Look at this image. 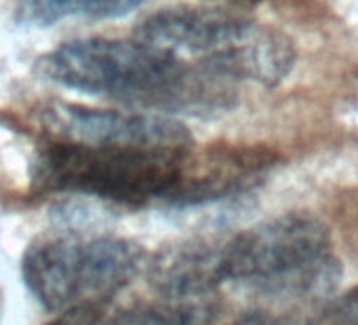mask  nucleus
I'll use <instances>...</instances> for the list:
<instances>
[{
  "instance_id": "obj_13",
  "label": "nucleus",
  "mask_w": 358,
  "mask_h": 325,
  "mask_svg": "<svg viewBox=\"0 0 358 325\" xmlns=\"http://www.w3.org/2000/svg\"><path fill=\"white\" fill-rule=\"evenodd\" d=\"M103 302H76L64 310H59L49 323L45 325H101L103 314H106Z\"/></svg>"
},
{
  "instance_id": "obj_14",
  "label": "nucleus",
  "mask_w": 358,
  "mask_h": 325,
  "mask_svg": "<svg viewBox=\"0 0 358 325\" xmlns=\"http://www.w3.org/2000/svg\"><path fill=\"white\" fill-rule=\"evenodd\" d=\"M228 325H282V323L274 314H270L266 310H251V312H245V314L236 317Z\"/></svg>"
},
{
  "instance_id": "obj_15",
  "label": "nucleus",
  "mask_w": 358,
  "mask_h": 325,
  "mask_svg": "<svg viewBox=\"0 0 358 325\" xmlns=\"http://www.w3.org/2000/svg\"><path fill=\"white\" fill-rule=\"evenodd\" d=\"M241 3H253V0H241Z\"/></svg>"
},
{
  "instance_id": "obj_9",
  "label": "nucleus",
  "mask_w": 358,
  "mask_h": 325,
  "mask_svg": "<svg viewBox=\"0 0 358 325\" xmlns=\"http://www.w3.org/2000/svg\"><path fill=\"white\" fill-rule=\"evenodd\" d=\"M220 251L207 243L173 245L156 254L145 264L150 285L166 300H203L209 298L222 281Z\"/></svg>"
},
{
  "instance_id": "obj_11",
  "label": "nucleus",
  "mask_w": 358,
  "mask_h": 325,
  "mask_svg": "<svg viewBox=\"0 0 358 325\" xmlns=\"http://www.w3.org/2000/svg\"><path fill=\"white\" fill-rule=\"evenodd\" d=\"M215 310L217 308L209 298L135 304L120 310L108 325H211Z\"/></svg>"
},
{
  "instance_id": "obj_10",
  "label": "nucleus",
  "mask_w": 358,
  "mask_h": 325,
  "mask_svg": "<svg viewBox=\"0 0 358 325\" xmlns=\"http://www.w3.org/2000/svg\"><path fill=\"white\" fill-rule=\"evenodd\" d=\"M148 0H20L15 18L28 28H49L66 20H118Z\"/></svg>"
},
{
  "instance_id": "obj_2",
  "label": "nucleus",
  "mask_w": 358,
  "mask_h": 325,
  "mask_svg": "<svg viewBox=\"0 0 358 325\" xmlns=\"http://www.w3.org/2000/svg\"><path fill=\"white\" fill-rule=\"evenodd\" d=\"M222 281L247 283L268 296L329 298L341 279L327 224L308 212L264 220L222 245Z\"/></svg>"
},
{
  "instance_id": "obj_12",
  "label": "nucleus",
  "mask_w": 358,
  "mask_h": 325,
  "mask_svg": "<svg viewBox=\"0 0 358 325\" xmlns=\"http://www.w3.org/2000/svg\"><path fill=\"white\" fill-rule=\"evenodd\" d=\"M310 325H358V285L327 300Z\"/></svg>"
},
{
  "instance_id": "obj_4",
  "label": "nucleus",
  "mask_w": 358,
  "mask_h": 325,
  "mask_svg": "<svg viewBox=\"0 0 358 325\" xmlns=\"http://www.w3.org/2000/svg\"><path fill=\"white\" fill-rule=\"evenodd\" d=\"M143 245L120 237H57L30 245L22 258V277L30 293L49 312L76 302L108 304L145 268Z\"/></svg>"
},
{
  "instance_id": "obj_7",
  "label": "nucleus",
  "mask_w": 358,
  "mask_h": 325,
  "mask_svg": "<svg viewBox=\"0 0 358 325\" xmlns=\"http://www.w3.org/2000/svg\"><path fill=\"white\" fill-rule=\"evenodd\" d=\"M257 22L245 11L224 7H169L143 18L135 39L175 55H194L196 62L220 55L238 45Z\"/></svg>"
},
{
  "instance_id": "obj_6",
  "label": "nucleus",
  "mask_w": 358,
  "mask_h": 325,
  "mask_svg": "<svg viewBox=\"0 0 358 325\" xmlns=\"http://www.w3.org/2000/svg\"><path fill=\"white\" fill-rule=\"evenodd\" d=\"M43 116L62 139L108 146L192 148V133L173 116L99 110L66 102L51 104L43 110Z\"/></svg>"
},
{
  "instance_id": "obj_5",
  "label": "nucleus",
  "mask_w": 358,
  "mask_h": 325,
  "mask_svg": "<svg viewBox=\"0 0 358 325\" xmlns=\"http://www.w3.org/2000/svg\"><path fill=\"white\" fill-rule=\"evenodd\" d=\"M280 165V154L264 144H211L190 148L160 203L173 209L201 207L259 188Z\"/></svg>"
},
{
  "instance_id": "obj_3",
  "label": "nucleus",
  "mask_w": 358,
  "mask_h": 325,
  "mask_svg": "<svg viewBox=\"0 0 358 325\" xmlns=\"http://www.w3.org/2000/svg\"><path fill=\"white\" fill-rule=\"evenodd\" d=\"M188 150L83 144L59 137L41 146L32 182L43 193L85 195L141 207L162 201Z\"/></svg>"
},
{
  "instance_id": "obj_8",
  "label": "nucleus",
  "mask_w": 358,
  "mask_h": 325,
  "mask_svg": "<svg viewBox=\"0 0 358 325\" xmlns=\"http://www.w3.org/2000/svg\"><path fill=\"white\" fill-rule=\"evenodd\" d=\"M295 62L293 41L272 26L257 24L232 49L196 64L234 83L251 81L262 87H276L291 74Z\"/></svg>"
},
{
  "instance_id": "obj_1",
  "label": "nucleus",
  "mask_w": 358,
  "mask_h": 325,
  "mask_svg": "<svg viewBox=\"0 0 358 325\" xmlns=\"http://www.w3.org/2000/svg\"><path fill=\"white\" fill-rule=\"evenodd\" d=\"M36 72L59 87L135 112L217 118L238 104V83L137 39L72 41L43 55Z\"/></svg>"
}]
</instances>
